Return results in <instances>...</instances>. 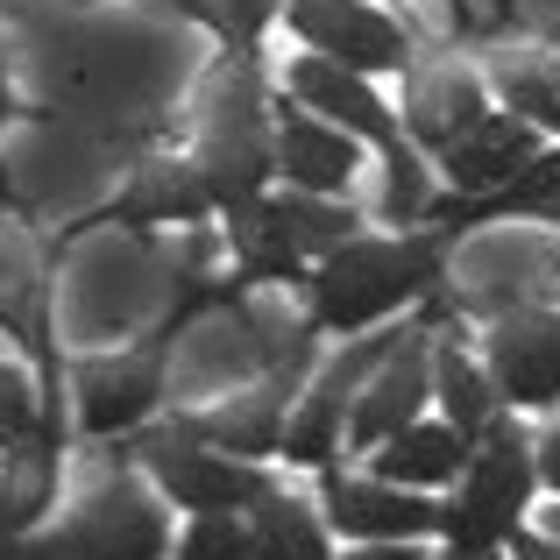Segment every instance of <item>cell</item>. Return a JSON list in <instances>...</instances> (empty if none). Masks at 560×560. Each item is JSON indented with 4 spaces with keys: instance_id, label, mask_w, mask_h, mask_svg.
I'll return each instance as SVG.
<instances>
[{
    "instance_id": "obj_1",
    "label": "cell",
    "mask_w": 560,
    "mask_h": 560,
    "mask_svg": "<svg viewBox=\"0 0 560 560\" xmlns=\"http://www.w3.org/2000/svg\"><path fill=\"white\" fill-rule=\"evenodd\" d=\"M454 234L397 228V234H348L334 256L305 270V327L313 334H370L405 305L440 299Z\"/></svg>"
},
{
    "instance_id": "obj_2",
    "label": "cell",
    "mask_w": 560,
    "mask_h": 560,
    "mask_svg": "<svg viewBox=\"0 0 560 560\" xmlns=\"http://www.w3.org/2000/svg\"><path fill=\"white\" fill-rule=\"evenodd\" d=\"M191 171H199V185H206L220 220L270 191L277 156H270V93H262V57L256 50H228L220 71L206 79Z\"/></svg>"
},
{
    "instance_id": "obj_3",
    "label": "cell",
    "mask_w": 560,
    "mask_h": 560,
    "mask_svg": "<svg viewBox=\"0 0 560 560\" xmlns=\"http://www.w3.org/2000/svg\"><path fill=\"white\" fill-rule=\"evenodd\" d=\"M0 560H171V518L150 476L114 462L50 533H22L0 547Z\"/></svg>"
},
{
    "instance_id": "obj_4",
    "label": "cell",
    "mask_w": 560,
    "mask_h": 560,
    "mask_svg": "<svg viewBox=\"0 0 560 560\" xmlns=\"http://www.w3.org/2000/svg\"><path fill=\"white\" fill-rule=\"evenodd\" d=\"M362 234V213L355 199H319V191H262L248 199L242 213H228V242H234V270L228 284L248 291V284H305L319 256Z\"/></svg>"
},
{
    "instance_id": "obj_5",
    "label": "cell",
    "mask_w": 560,
    "mask_h": 560,
    "mask_svg": "<svg viewBox=\"0 0 560 560\" xmlns=\"http://www.w3.org/2000/svg\"><path fill=\"white\" fill-rule=\"evenodd\" d=\"M462 497L440 511V539H447V560H497L504 539L525 525L533 511V433L518 425V411H497L490 425L476 433L462 476Z\"/></svg>"
},
{
    "instance_id": "obj_6",
    "label": "cell",
    "mask_w": 560,
    "mask_h": 560,
    "mask_svg": "<svg viewBox=\"0 0 560 560\" xmlns=\"http://www.w3.org/2000/svg\"><path fill=\"white\" fill-rule=\"evenodd\" d=\"M114 462L142 468L150 490L164 497V504L191 511V518H199V511H248L256 497L277 490V476L262 462H234V454L206 447V440H191L178 419L121 433V440H114Z\"/></svg>"
},
{
    "instance_id": "obj_7",
    "label": "cell",
    "mask_w": 560,
    "mask_h": 560,
    "mask_svg": "<svg viewBox=\"0 0 560 560\" xmlns=\"http://www.w3.org/2000/svg\"><path fill=\"white\" fill-rule=\"evenodd\" d=\"M405 341V327H370V334H348L341 355H327L313 376H305L299 405H291L284 419V440H277V462H299V468H334V454H341V425H348V405H355V390L370 383V370L390 348Z\"/></svg>"
},
{
    "instance_id": "obj_8",
    "label": "cell",
    "mask_w": 560,
    "mask_h": 560,
    "mask_svg": "<svg viewBox=\"0 0 560 560\" xmlns=\"http://www.w3.org/2000/svg\"><path fill=\"white\" fill-rule=\"evenodd\" d=\"M277 14L291 22V36L313 57H327V65H341V71H362V79L405 71L411 57H419L411 28L397 22V14H383L376 0H277Z\"/></svg>"
},
{
    "instance_id": "obj_9",
    "label": "cell",
    "mask_w": 560,
    "mask_h": 560,
    "mask_svg": "<svg viewBox=\"0 0 560 560\" xmlns=\"http://www.w3.org/2000/svg\"><path fill=\"white\" fill-rule=\"evenodd\" d=\"M206 220H213V199H206L191 156H142V164L128 171V185L114 191L100 213H79L71 228L50 234V256H65V242H79V234H93V228L156 234V228H206Z\"/></svg>"
},
{
    "instance_id": "obj_10",
    "label": "cell",
    "mask_w": 560,
    "mask_h": 560,
    "mask_svg": "<svg viewBox=\"0 0 560 560\" xmlns=\"http://www.w3.org/2000/svg\"><path fill=\"white\" fill-rule=\"evenodd\" d=\"M425 405H433V327H425V319H411L405 341H397L390 355L370 370V383L355 390L348 425H341V447L348 454L383 447V440L405 433L411 419H425Z\"/></svg>"
},
{
    "instance_id": "obj_11",
    "label": "cell",
    "mask_w": 560,
    "mask_h": 560,
    "mask_svg": "<svg viewBox=\"0 0 560 560\" xmlns=\"http://www.w3.org/2000/svg\"><path fill=\"white\" fill-rule=\"evenodd\" d=\"M476 362L490 370L504 411H553L560 405V305L504 313L482 334Z\"/></svg>"
},
{
    "instance_id": "obj_12",
    "label": "cell",
    "mask_w": 560,
    "mask_h": 560,
    "mask_svg": "<svg viewBox=\"0 0 560 560\" xmlns=\"http://www.w3.org/2000/svg\"><path fill=\"white\" fill-rule=\"evenodd\" d=\"M319 497H327V533H341L348 547H370V539H433L440 511L425 490H397L383 476H341V468H319Z\"/></svg>"
},
{
    "instance_id": "obj_13",
    "label": "cell",
    "mask_w": 560,
    "mask_h": 560,
    "mask_svg": "<svg viewBox=\"0 0 560 560\" xmlns=\"http://www.w3.org/2000/svg\"><path fill=\"white\" fill-rule=\"evenodd\" d=\"M482 114H490V85L462 57H411L405 65V114H397V128H405V142L419 156H440Z\"/></svg>"
},
{
    "instance_id": "obj_14",
    "label": "cell",
    "mask_w": 560,
    "mask_h": 560,
    "mask_svg": "<svg viewBox=\"0 0 560 560\" xmlns=\"http://www.w3.org/2000/svg\"><path fill=\"white\" fill-rule=\"evenodd\" d=\"M284 93H291V107H305V114H319V121L348 128L362 150H390V142L405 136L390 100H383L362 71H341V65H327V57H291Z\"/></svg>"
},
{
    "instance_id": "obj_15",
    "label": "cell",
    "mask_w": 560,
    "mask_h": 560,
    "mask_svg": "<svg viewBox=\"0 0 560 560\" xmlns=\"http://www.w3.org/2000/svg\"><path fill=\"white\" fill-rule=\"evenodd\" d=\"M270 156H277V178L291 191H319V199H348V185L362 171V142L305 107L270 114Z\"/></svg>"
},
{
    "instance_id": "obj_16",
    "label": "cell",
    "mask_w": 560,
    "mask_h": 560,
    "mask_svg": "<svg viewBox=\"0 0 560 560\" xmlns=\"http://www.w3.org/2000/svg\"><path fill=\"white\" fill-rule=\"evenodd\" d=\"M547 150L539 142V128H525L518 114L490 107L468 136H454L447 150H440V178H447V199H490L497 185H511L533 156Z\"/></svg>"
},
{
    "instance_id": "obj_17",
    "label": "cell",
    "mask_w": 560,
    "mask_h": 560,
    "mask_svg": "<svg viewBox=\"0 0 560 560\" xmlns=\"http://www.w3.org/2000/svg\"><path fill=\"white\" fill-rule=\"evenodd\" d=\"M468 447H476V440L454 433L447 419H411L405 433H390L383 447H370V476L397 482V490H447L468 468Z\"/></svg>"
},
{
    "instance_id": "obj_18",
    "label": "cell",
    "mask_w": 560,
    "mask_h": 560,
    "mask_svg": "<svg viewBox=\"0 0 560 560\" xmlns=\"http://www.w3.org/2000/svg\"><path fill=\"white\" fill-rule=\"evenodd\" d=\"M482 85L504 100V114L560 142V50H490Z\"/></svg>"
},
{
    "instance_id": "obj_19",
    "label": "cell",
    "mask_w": 560,
    "mask_h": 560,
    "mask_svg": "<svg viewBox=\"0 0 560 560\" xmlns=\"http://www.w3.org/2000/svg\"><path fill=\"white\" fill-rule=\"evenodd\" d=\"M57 476H65V440L36 433L22 447H8V476H0V547L22 539L43 511L57 504Z\"/></svg>"
},
{
    "instance_id": "obj_20",
    "label": "cell",
    "mask_w": 560,
    "mask_h": 560,
    "mask_svg": "<svg viewBox=\"0 0 560 560\" xmlns=\"http://www.w3.org/2000/svg\"><path fill=\"white\" fill-rule=\"evenodd\" d=\"M242 525H248V547H256V560H334L327 518H319L305 497H291L284 482H277L270 497H256V504L242 511Z\"/></svg>"
},
{
    "instance_id": "obj_21",
    "label": "cell",
    "mask_w": 560,
    "mask_h": 560,
    "mask_svg": "<svg viewBox=\"0 0 560 560\" xmlns=\"http://www.w3.org/2000/svg\"><path fill=\"white\" fill-rule=\"evenodd\" d=\"M433 405L447 411V425L454 433H468L476 440L482 425L504 411V397H497V383H490V370H482L476 355H468L462 341H440L433 334Z\"/></svg>"
},
{
    "instance_id": "obj_22",
    "label": "cell",
    "mask_w": 560,
    "mask_h": 560,
    "mask_svg": "<svg viewBox=\"0 0 560 560\" xmlns=\"http://www.w3.org/2000/svg\"><path fill=\"white\" fill-rule=\"evenodd\" d=\"M425 206H433V164L397 136L390 150H383V220H390V228H419Z\"/></svg>"
},
{
    "instance_id": "obj_23",
    "label": "cell",
    "mask_w": 560,
    "mask_h": 560,
    "mask_svg": "<svg viewBox=\"0 0 560 560\" xmlns=\"http://www.w3.org/2000/svg\"><path fill=\"white\" fill-rule=\"evenodd\" d=\"M164 8L191 14V22H206L228 50H256L262 28L277 22V0H164Z\"/></svg>"
},
{
    "instance_id": "obj_24",
    "label": "cell",
    "mask_w": 560,
    "mask_h": 560,
    "mask_svg": "<svg viewBox=\"0 0 560 560\" xmlns=\"http://www.w3.org/2000/svg\"><path fill=\"white\" fill-rule=\"evenodd\" d=\"M171 560H256L242 511H199V518L185 525V539H178Z\"/></svg>"
},
{
    "instance_id": "obj_25",
    "label": "cell",
    "mask_w": 560,
    "mask_h": 560,
    "mask_svg": "<svg viewBox=\"0 0 560 560\" xmlns=\"http://www.w3.org/2000/svg\"><path fill=\"white\" fill-rule=\"evenodd\" d=\"M36 433H57V425L43 419L36 383L14 370V362H0V447H22V440H36ZM57 440H65V433H57Z\"/></svg>"
},
{
    "instance_id": "obj_26",
    "label": "cell",
    "mask_w": 560,
    "mask_h": 560,
    "mask_svg": "<svg viewBox=\"0 0 560 560\" xmlns=\"http://www.w3.org/2000/svg\"><path fill=\"white\" fill-rule=\"evenodd\" d=\"M533 476H539V490L560 497V425H547V440H533Z\"/></svg>"
},
{
    "instance_id": "obj_27",
    "label": "cell",
    "mask_w": 560,
    "mask_h": 560,
    "mask_svg": "<svg viewBox=\"0 0 560 560\" xmlns=\"http://www.w3.org/2000/svg\"><path fill=\"white\" fill-rule=\"evenodd\" d=\"M504 553H511V560H560V539H553V533H533V525H518V533L504 539Z\"/></svg>"
},
{
    "instance_id": "obj_28",
    "label": "cell",
    "mask_w": 560,
    "mask_h": 560,
    "mask_svg": "<svg viewBox=\"0 0 560 560\" xmlns=\"http://www.w3.org/2000/svg\"><path fill=\"white\" fill-rule=\"evenodd\" d=\"M341 560H425L411 539H370V547H348Z\"/></svg>"
},
{
    "instance_id": "obj_29",
    "label": "cell",
    "mask_w": 560,
    "mask_h": 560,
    "mask_svg": "<svg viewBox=\"0 0 560 560\" xmlns=\"http://www.w3.org/2000/svg\"><path fill=\"white\" fill-rule=\"evenodd\" d=\"M22 114V100H14V71H8V36H0V128Z\"/></svg>"
},
{
    "instance_id": "obj_30",
    "label": "cell",
    "mask_w": 560,
    "mask_h": 560,
    "mask_svg": "<svg viewBox=\"0 0 560 560\" xmlns=\"http://www.w3.org/2000/svg\"><path fill=\"white\" fill-rule=\"evenodd\" d=\"M539 533H553V539H560V497H553L547 511H539Z\"/></svg>"
},
{
    "instance_id": "obj_31",
    "label": "cell",
    "mask_w": 560,
    "mask_h": 560,
    "mask_svg": "<svg viewBox=\"0 0 560 560\" xmlns=\"http://www.w3.org/2000/svg\"><path fill=\"white\" fill-rule=\"evenodd\" d=\"M0 206H8V185H0Z\"/></svg>"
},
{
    "instance_id": "obj_32",
    "label": "cell",
    "mask_w": 560,
    "mask_h": 560,
    "mask_svg": "<svg viewBox=\"0 0 560 560\" xmlns=\"http://www.w3.org/2000/svg\"><path fill=\"white\" fill-rule=\"evenodd\" d=\"M553 220H560V213H553Z\"/></svg>"
}]
</instances>
